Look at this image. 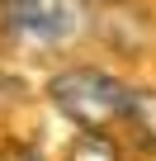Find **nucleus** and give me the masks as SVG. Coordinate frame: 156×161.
<instances>
[{
	"mask_svg": "<svg viewBox=\"0 0 156 161\" xmlns=\"http://www.w3.org/2000/svg\"><path fill=\"white\" fill-rule=\"evenodd\" d=\"M47 95L52 104L81 128H109L128 114V86L114 80L109 71H95V66H66L47 80Z\"/></svg>",
	"mask_w": 156,
	"mask_h": 161,
	"instance_id": "f257e3e1",
	"label": "nucleus"
},
{
	"mask_svg": "<svg viewBox=\"0 0 156 161\" xmlns=\"http://www.w3.org/2000/svg\"><path fill=\"white\" fill-rule=\"evenodd\" d=\"M5 29L24 43L62 47L85 29V0H5Z\"/></svg>",
	"mask_w": 156,
	"mask_h": 161,
	"instance_id": "f03ea898",
	"label": "nucleus"
},
{
	"mask_svg": "<svg viewBox=\"0 0 156 161\" xmlns=\"http://www.w3.org/2000/svg\"><path fill=\"white\" fill-rule=\"evenodd\" d=\"M123 119L137 128V137L147 147H156V95L151 90H128V114Z\"/></svg>",
	"mask_w": 156,
	"mask_h": 161,
	"instance_id": "7ed1b4c3",
	"label": "nucleus"
},
{
	"mask_svg": "<svg viewBox=\"0 0 156 161\" xmlns=\"http://www.w3.org/2000/svg\"><path fill=\"white\" fill-rule=\"evenodd\" d=\"M0 161H38L29 147H5V152H0Z\"/></svg>",
	"mask_w": 156,
	"mask_h": 161,
	"instance_id": "20e7f679",
	"label": "nucleus"
}]
</instances>
